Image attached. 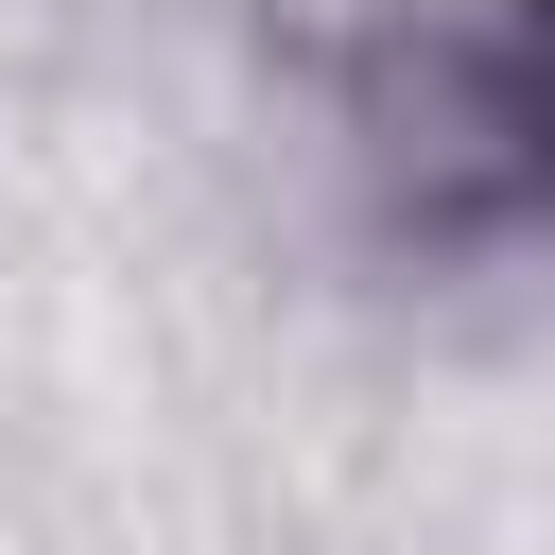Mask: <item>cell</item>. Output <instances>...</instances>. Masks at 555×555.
Returning a JSON list of instances; mask_svg holds the SVG:
<instances>
[{
  "instance_id": "obj_1",
  "label": "cell",
  "mask_w": 555,
  "mask_h": 555,
  "mask_svg": "<svg viewBox=\"0 0 555 555\" xmlns=\"http://www.w3.org/2000/svg\"><path fill=\"white\" fill-rule=\"evenodd\" d=\"M330 156L399 260H503L555 225V0H382L330 52Z\"/></svg>"
}]
</instances>
